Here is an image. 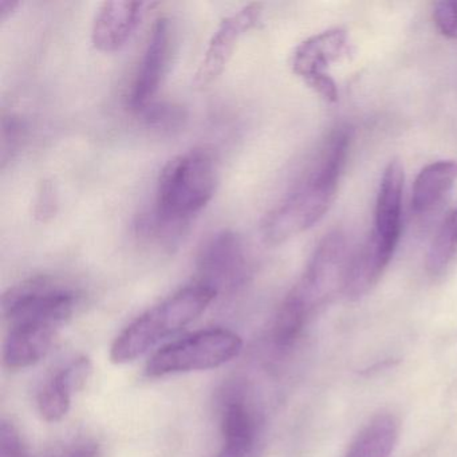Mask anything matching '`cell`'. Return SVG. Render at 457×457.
Returning a JSON list of instances; mask_svg holds the SVG:
<instances>
[{
  "label": "cell",
  "mask_w": 457,
  "mask_h": 457,
  "mask_svg": "<svg viewBox=\"0 0 457 457\" xmlns=\"http://www.w3.org/2000/svg\"><path fill=\"white\" fill-rule=\"evenodd\" d=\"M349 148L350 132L347 128H339L328 138L309 178L267 213L262 223V237L267 245H282L312 228L325 216L336 199Z\"/></svg>",
  "instance_id": "cell-1"
},
{
  "label": "cell",
  "mask_w": 457,
  "mask_h": 457,
  "mask_svg": "<svg viewBox=\"0 0 457 457\" xmlns=\"http://www.w3.org/2000/svg\"><path fill=\"white\" fill-rule=\"evenodd\" d=\"M215 188V162L204 149H192L173 157L157 181L152 226L156 229L181 226L207 207Z\"/></svg>",
  "instance_id": "cell-2"
},
{
  "label": "cell",
  "mask_w": 457,
  "mask_h": 457,
  "mask_svg": "<svg viewBox=\"0 0 457 457\" xmlns=\"http://www.w3.org/2000/svg\"><path fill=\"white\" fill-rule=\"evenodd\" d=\"M218 293L207 286L184 287L133 320L112 345L111 360L128 363L168 337L183 330L208 309Z\"/></svg>",
  "instance_id": "cell-3"
},
{
  "label": "cell",
  "mask_w": 457,
  "mask_h": 457,
  "mask_svg": "<svg viewBox=\"0 0 457 457\" xmlns=\"http://www.w3.org/2000/svg\"><path fill=\"white\" fill-rule=\"evenodd\" d=\"M243 341L234 331L207 328L160 347L146 362L149 377L210 370L240 354Z\"/></svg>",
  "instance_id": "cell-4"
},
{
  "label": "cell",
  "mask_w": 457,
  "mask_h": 457,
  "mask_svg": "<svg viewBox=\"0 0 457 457\" xmlns=\"http://www.w3.org/2000/svg\"><path fill=\"white\" fill-rule=\"evenodd\" d=\"M79 303L74 290L53 278L23 280L2 298V312L10 326L38 323L61 328L71 320Z\"/></svg>",
  "instance_id": "cell-5"
},
{
  "label": "cell",
  "mask_w": 457,
  "mask_h": 457,
  "mask_svg": "<svg viewBox=\"0 0 457 457\" xmlns=\"http://www.w3.org/2000/svg\"><path fill=\"white\" fill-rule=\"evenodd\" d=\"M346 264V240L339 231L330 232L315 248L301 280L287 298L298 303L307 314L338 285L344 287Z\"/></svg>",
  "instance_id": "cell-6"
},
{
  "label": "cell",
  "mask_w": 457,
  "mask_h": 457,
  "mask_svg": "<svg viewBox=\"0 0 457 457\" xmlns=\"http://www.w3.org/2000/svg\"><path fill=\"white\" fill-rule=\"evenodd\" d=\"M349 53L346 31L333 29L302 42L294 52L291 66L294 73L323 100L336 103L338 89L328 74V68Z\"/></svg>",
  "instance_id": "cell-7"
},
{
  "label": "cell",
  "mask_w": 457,
  "mask_h": 457,
  "mask_svg": "<svg viewBox=\"0 0 457 457\" xmlns=\"http://www.w3.org/2000/svg\"><path fill=\"white\" fill-rule=\"evenodd\" d=\"M248 261L239 235L232 231L216 232L205 240L197 255V283L219 294L231 290L247 278Z\"/></svg>",
  "instance_id": "cell-8"
},
{
  "label": "cell",
  "mask_w": 457,
  "mask_h": 457,
  "mask_svg": "<svg viewBox=\"0 0 457 457\" xmlns=\"http://www.w3.org/2000/svg\"><path fill=\"white\" fill-rule=\"evenodd\" d=\"M262 4H248L221 21L208 42L207 49L195 74V87L204 89L223 74L228 65L237 42L245 34L255 29L262 20Z\"/></svg>",
  "instance_id": "cell-9"
},
{
  "label": "cell",
  "mask_w": 457,
  "mask_h": 457,
  "mask_svg": "<svg viewBox=\"0 0 457 457\" xmlns=\"http://www.w3.org/2000/svg\"><path fill=\"white\" fill-rule=\"evenodd\" d=\"M172 26L167 18H160L154 23L144 52L132 89L129 93V106L133 112L143 113L154 105V98L162 87V79L168 71L170 50H172Z\"/></svg>",
  "instance_id": "cell-10"
},
{
  "label": "cell",
  "mask_w": 457,
  "mask_h": 457,
  "mask_svg": "<svg viewBox=\"0 0 457 457\" xmlns=\"http://www.w3.org/2000/svg\"><path fill=\"white\" fill-rule=\"evenodd\" d=\"M405 172L400 159L390 160L382 175L376 205V223L370 240L385 253L393 258L401 237V213Z\"/></svg>",
  "instance_id": "cell-11"
},
{
  "label": "cell",
  "mask_w": 457,
  "mask_h": 457,
  "mask_svg": "<svg viewBox=\"0 0 457 457\" xmlns=\"http://www.w3.org/2000/svg\"><path fill=\"white\" fill-rule=\"evenodd\" d=\"M156 4L146 2H105L101 4L92 26V44L101 53H116L127 45L143 22L146 12Z\"/></svg>",
  "instance_id": "cell-12"
},
{
  "label": "cell",
  "mask_w": 457,
  "mask_h": 457,
  "mask_svg": "<svg viewBox=\"0 0 457 457\" xmlns=\"http://www.w3.org/2000/svg\"><path fill=\"white\" fill-rule=\"evenodd\" d=\"M58 328L38 323L12 326L4 342V362L10 370L30 368L46 357Z\"/></svg>",
  "instance_id": "cell-13"
},
{
  "label": "cell",
  "mask_w": 457,
  "mask_h": 457,
  "mask_svg": "<svg viewBox=\"0 0 457 457\" xmlns=\"http://www.w3.org/2000/svg\"><path fill=\"white\" fill-rule=\"evenodd\" d=\"M457 181V162H436L420 170L413 184L411 210L422 215L444 202Z\"/></svg>",
  "instance_id": "cell-14"
},
{
  "label": "cell",
  "mask_w": 457,
  "mask_h": 457,
  "mask_svg": "<svg viewBox=\"0 0 457 457\" xmlns=\"http://www.w3.org/2000/svg\"><path fill=\"white\" fill-rule=\"evenodd\" d=\"M398 440V421L392 414L374 417L357 436L346 457H390Z\"/></svg>",
  "instance_id": "cell-15"
},
{
  "label": "cell",
  "mask_w": 457,
  "mask_h": 457,
  "mask_svg": "<svg viewBox=\"0 0 457 457\" xmlns=\"http://www.w3.org/2000/svg\"><path fill=\"white\" fill-rule=\"evenodd\" d=\"M224 443L259 445V420L242 398L229 400L221 414Z\"/></svg>",
  "instance_id": "cell-16"
},
{
  "label": "cell",
  "mask_w": 457,
  "mask_h": 457,
  "mask_svg": "<svg viewBox=\"0 0 457 457\" xmlns=\"http://www.w3.org/2000/svg\"><path fill=\"white\" fill-rule=\"evenodd\" d=\"M457 255V208L445 219L430 245L427 269L432 275H440L448 269Z\"/></svg>",
  "instance_id": "cell-17"
},
{
  "label": "cell",
  "mask_w": 457,
  "mask_h": 457,
  "mask_svg": "<svg viewBox=\"0 0 457 457\" xmlns=\"http://www.w3.org/2000/svg\"><path fill=\"white\" fill-rule=\"evenodd\" d=\"M73 395L71 387L61 378L60 374H57L39 392L38 408L42 417L49 422L61 421L71 409V395Z\"/></svg>",
  "instance_id": "cell-18"
},
{
  "label": "cell",
  "mask_w": 457,
  "mask_h": 457,
  "mask_svg": "<svg viewBox=\"0 0 457 457\" xmlns=\"http://www.w3.org/2000/svg\"><path fill=\"white\" fill-rule=\"evenodd\" d=\"M436 28L449 39H457V0L437 2L433 7Z\"/></svg>",
  "instance_id": "cell-19"
},
{
  "label": "cell",
  "mask_w": 457,
  "mask_h": 457,
  "mask_svg": "<svg viewBox=\"0 0 457 457\" xmlns=\"http://www.w3.org/2000/svg\"><path fill=\"white\" fill-rule=\"evenodd\" d=\"M0 457H26L25 444L14 425L2 421L0 425Z\"/></svg>",
  "instance_id": "cell-20"
},
{
  "label": "cell",
  "mask_w": 457,
  "mask_h": 457,
  "mask_svg": "<svg viewBox=\"0 0 457 457\" xmlns=\"http://www.w3.org/2000/svg\"><path fill=\"white\" fill-rule=\"evenodd\" d=\"M21 125L17 120L12 119L7 124L6 120L4 121V133H2V160L6 162L7 154L14 152L20 144Z\"/></svg>",
  "instance_id": "cell-21"
},
{
  "label": "cell",
  "mask_w": 457,
  "mask_h": 457,
  "mask_svg": "<svg viewBox=\"0 0 457 457\" xmlns=\"http://www.w3.org/2000/svg\"><path fill=\"white\" fill-rule=\"evenodd\" d=\"M55 212V195L54 188L52 184H42L41 191L38 195V202H37V216L42 220L47 216H53Z\"/></svg>",
  "instance_id": "cell-22"
},
{
  "label": "cell",
  "mask_w": 457,
  "mask_h": 457,
  "mask_svg": "<svg viewBox=\"0 0 457 457\" xmlns=\"http://www.w3.org/2000/svg\"><path fill=\"white\" fill-rule=\"evenodd\" d=\"M259 445H239L224 443L223 449L216 457H256Z\"/></svg>",
  "instance_id": "cell-23"
},
{
  "label": "cell",
  "mask_w": 457,
  "mask_h": 457,
  "mask_svg": "<svg viewBox=\"0 0 457 457\" xmlns=\"http://www.w3.org/2000/svg\"><path fill=\"white\" fill-rule=\"evenodd\" d=\"M100 452L96 445L92 444H82V445L77 446V448L71 449V451L66 452L63 456L61 457H98Z\"/></svg>",
  "instance_id": "cell-24"
},
{
  "label": "cell",
  "mask_w": 457,
  "mask_h": 457,
  "mask_svg": "<svg viewBox=\"0 0 457 457\" xmlns=\"http://www.w3.org/2000/svg\"><path fill=\"white\" fill-rule=\"evenodd\" d=\"M18 6H20V2H15V0H0V22L9 20Z\"/></svg>",
  "instance_id": "cell-25"
}]
</instances>
